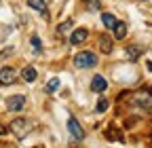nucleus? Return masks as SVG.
Masks as SVG:
<instances>
[{"mask_svg": "<svg viewBox=\"0 0 152 148\" xmlns=\"http://www.w3.org/2000/svg\"><path fill=\"white\" fill-rule=\"evenodd\" d=\"M131 102L135 106H140V108H144V110H150L152 108V89H140V91H135V93L131 95Z\"/></svg>", "mask_w": 152, "mask_h": 148, "instance_id": "f03ea898", "label": "nucleus"}, {"mask_svg": "<svg viewBox=\"0 0 152 148\" xmlns=\"http://www.w3.org/2000/svg\"><path fill=\"white\" fill-rule=\"evenodd\" d=\"M28 7H32L34 11L47 15V2H45V0H28Z\"/></svg>", "mask_w": 152, "mask_h": 148, "instance_id": "9b49d317", "label": "nucleus"}, {"mask_svg": "<svg viewBox=\"0 0 152 148\" xmlns=\"http://www.w3.org/2000/svg\"><path fill=\"white\" fill-rule=\"evenodd\" d=\"M68 131H70V136L76 140V142H80L83 138H85V131H83V127H80V123L76 121L74 116H70L68 119Z\"/></svg>", "mask_w": 152, "mask_h": 148, "instance_id": "20e7f679", "label": "nucleus"}, {"mask_svg": "<svg viewBox=\"0 0 152 148\" xmlns=\"http://www.w3.org/2000/svg\"><path fill=\"white\" fill-rule=\"evenodd\" d=\"M95 64H97V55H95L93 51H80L74 57V66L76 68H93Z\"/></svg>", "mask_w": 152, "mask_h": 148, "instance_id": "7ed1b4c3", "label": "nucleus"}, {"mask_svg": "<svg viewBox=\"0 0 152 148\" xmlns=\"http://www.w3.org/2000/svg\"><path fill=\"white\" fill-rule=\"evenodd\" d=\"M70 28H72V19H68L66 23H61L59 28H57V34H64V32H68Z\"/></svg>", "mask_w": 152, "mask_h": 148, "instance_id": "6ab92c4d", "label": "nucleus"}, {"mask_svg": "<svg viewBox=\"0 0 152 148\" xmlns=\"http://www.w3.org/2000/svg\"><path fill=\"white\" fill-rule=\"evenodd\" d=\"M34 129V123L30 121V119H15L13 123H11V131H13V136H17L19 140H23L30 131Z\"/></svg>", "mask_w": 152, "mask_h": 148, "instance_id": "f257e3e1", "label": "nucleus"}, {"mask_svg": "<svg viewBox=\"0 0 152 148\" xmlns=\"http://www.w3.org/2000/svg\"><path fill=\"white\" fill-rule=\"evenodd\" d=\"M108 106H110V104H108V100H104V97H102V100L97 102V106H95V110H97V112H106Z\"/></svg>", "mask_w": 152, "mask_h": 148, "instance_id": "dca6fc26", "label": "nucleus"}, {"mask_svg": "<svg viewBox=\"0 0 152 148\" xmlns=\"http://www.w3.org/2000/svg\"><path fill=\"white\" fill-rule=\"evenodd\" d=\"M36 76H38V72H36V68H32V66L23 68V72H21V78H23L26 83H34Z\"/></svg>", "mask_w": 152, "mask_h": 148, "instance_id": "9d476101", "label": "nucleus"}, {"mask_svg": "<svg viewBox=\"0 0 152 148\" xmlns=\"http://www.w3.org/2000/svg\"><path fill=\"white\" fill-rule=\"evenodd\" d=\"M102 21H104V26H106L108 30H112L114 23H116V17H114L112 13H104V15H102Z\"/></svg>", "mask_w": 152, "mask_h": 148, "instance_id": "f8f14e48", "label": "nucleus"}, {"mask_svg": "<svg viewBox=\"0 0 152 148\" xmlns=\"http://www.w3.org/2000/svg\"><path fill=\"white\" fill-rule=\"evenodd\" d=\"M87 36H89L87 28H78V30H74V32H72L70 42H72V45H80V42H85V40H87Z\"/></svg>", "mask_w": 152, "mask_h": 148, "instance_id": "6e6552de", "label": "nucleus"}, {"mask_svg": "<svg viewBox=\"0 0 152 148\" xmlns=\"http://www.w3.org/2000/svg\"><path fill=\"white\" fill-rule=\"evenodd\" d=\"M85 4H87L91 11H99V7H102V4H99V0H85Z\"/></svg>", "mask_w": 152, "mask_h": 148, "instance_id": "f3484780", "label": "nucleus"}, {"mask_svg": "<svg viewBox=\"0 0 152 148\" xmlns=\"http://www.w3.org/2000/svg\"><path fill=\"white\" fill-rule=\"evenodd\" d=\"M4 131H7V129H4L2 125H0V136H4Z\"/></svg>", "mask_w": 152, "mask_h": 148, "instance_id": "aec40b11", "label": "nucleus"}, {"mask_svg": "<svg viewBox=\"0 0 152 148\" xmlns=\"http://www.w3.org/2000/svg\"><path fill=\"white\" fill-rule=\"evenodd\" d=\"M57 89H59V78H51L47 83V91H49V93H55Z\"/></svg>", "mask_w": 152, "mask_h": 148, "instance_id": "2eb2a0df", "label": "nucleus"}, {"mask_svg": "<svg viewBox=\"0 0 152 148\" xmlns=\"http://www.w3.org/2000/svg\"><path fill=\"white\" fill-rule=\"evenodd\" d=\"M140 55H142V47H129L127 49V57L129 59H137Z\"/></svg>", "mask_w": 152, "mask_h": 148, "instance_id": "ddd939ff", "label": "nucleus"}, {"mask_svg": "<svg viewBox=\"0 0 152 148\" xmlns=\"http://www.w3.org/2000/svg\"><path fill=\"white\" fill-rule=\"evenodd\" d=\"M112 30H114V38H116V40H123L125 36H127V26L123 21H116Z\"/></svg>", "mask_w": 152, "mask_h": 148, "instance_id": "1a4fd4ad", "label": "nucleus"}, {"mask_svg": "<svg viewBox=\"0 0 152 148\" xmlns=\"http://www.w3.org/2000/svg\"><path fill=\"white\" fill-rule=\"evenodd\" d=\"M7 108L11 110V112H19V110L26 108V97L23 95H13L7 100Z\"/></svg>", "mask_w": 152, "mask_h": 148, "instance_id": "423d86ee", "label": "nucleus"}, {"mask_svg": "<svg viewBox=\"0 0 152 148\" xmlns=\"http://www.w3.org/2000/svg\"><path fill=\"white\" fill-rule=\"evenodd\" d=\"M32 47H34V51L36 53H40V49H42V45H40V38H38V36H32Z\"/></svg>", "mask_w": 152, "mask_h": 148, "instance_id": "a211bd4d", "label": "nucleus"}, {"mask_svg": "<svg viewBox=\"0 0 152 148\" xmlns=\"http://www.w3.org/2000/svg\"><path fill=\"white\" fill-rule=\"evenodd\" d=\"M99 45H102V51L104 53H112V42H110L108 36H104V38L99 40Z\"/></svg>", "mask_w": 152, "mask_h": 148, "instance_id": "4468645a", "label": "nucleus"}, {"mask_svg": "<svg viewBox=\"0 0 152 148\" xmlns=\"http://www.w3.org/2000/svg\"><path fill=\"white\" fill-rule=\"evenodd\" d=\"M17 81V72H15V68H0V85H13Z\"/></svg>", "mask_w": 152, "mask_h": 148, "instance_id": "39448f33", "label": "nucleus"}, {"mask_svg": "<svg viewBox=\"0 0 152 148\" xmlns=\"http://www.w3.org/2000/svg\"><path fill=\"white\" fill-rule=\"evenodd\" d=\"M142 2H146V0H142Z\"/></svg>", "mask_w": 152, "mask_h": 148, "instance_id": "412c9836", "label": "nucleus"}, {"mask_svg": "<svg viewBox=\"0 0 152 148\" xmlns=\"http://www.w3.org/2000/svg\"><path fill=\"white\" fill-rule=\"evenodd\" d=\"M106 89H108V81L102 76V74H97V76L91 78V91H95V93H104Z\"/></svg>", "mask_w": 152, "mask_h": 148, "instance_id": "0eeeda50", "label": "nucleus"}]
</instances>
